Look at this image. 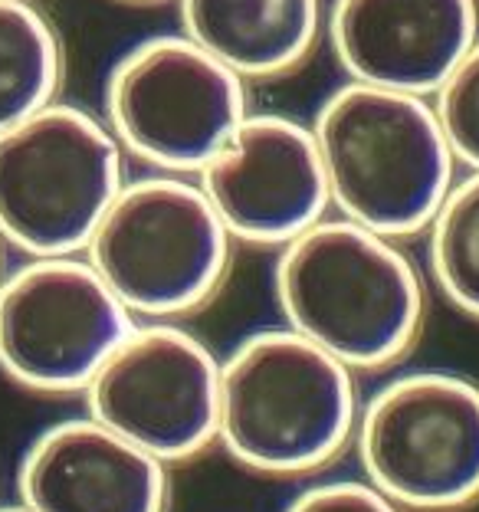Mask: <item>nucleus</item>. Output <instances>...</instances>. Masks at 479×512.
Instances as JSON below:
<instances>
[{"label":"nucleus","instance_id":"f257e3e1","mask_svg":"<svg viewBox=\"0 0 479 512\" xmlns=\"http://www.w3.org/2000/svg\"><path fill=\"white\" fill-rule=\"evenodd\" d=\"M283 325L352 371L397 365L427 319V283L401 240L329 214L276 250Z\"/></svg>","mask_w":479,"mask_h":512},{"label":"nucleus","instance_id":"f03ea898","mask_svg":"<svg viewBox=\"0 0 479 512\" xmlns=\"http://www.w3.org/2000/svg\"><path fill=\"white\" fill-rule=\"evenodd\" d=\"M358 371L289 325L260 329L220 358L217 444L263 476H309L352 447Z\"/></svg>","mask_w":479,"mask_h":512},{"label":"nucleus","instance_id":"7ed1b4c3","mask_svg":"<svg viewBox=\"0 0 479 512\" xmlns=\"http://www.w3.org/2000/svg\"><path fill=\"white\" fill-rule=\"evenodd\" d=\"M332 214L384 237H424L457 181L434 99L345 79L312 119Z\"/></svg>","mask_w":479,"mask_h":512},{"label":"nucleus","instance_id":"20e7f679","mask_svg":"<svg viewBox=\"0 0 479 512\" xmlns=\"http://www.w3.org/2000/svg\"><path fill=\"white\" fill-rule=\"evenodd\" d=\"M233 247L191 174L148 171L125 178L83 256L135 319L181 322L227 283Z\"/></svg>","mask_w":479,"mask_h":512},{"label":"nucleus","instance_id":"39448f33","mask_svg":"<svg viewBox=\"0 0 479 512\" xmlns=\"http://www.w3.org/2000/svg\"><path fill=\"white\" fill-rule=\"evenodd\" d=\"M102 112L56 99L0 132V240L23 256L83 253L125 184Z\"/></svg>","mask_w":479,"mask_h":512},{"label":"nucleus","instance_id":"423d86ee","mask_svg":"<svg viewBox=\"0 0 479 512\" xmlns=\"http://www.w3.org/2000/svg\"><path fill=\"white\" fill-rule=\"evenodd\" d=\"M247 89V79L188 33H158L132 43L109 69L102 119L138 165L194 178L250 115Z\"/></svg>","mask_w":479,"mask_h":512},{"label":"nucleus","instance_id":"0eeeda50","mask_svg":"<svg viewBox=\"0 0 479 512\" xmlns=\"http://www.w3.org/2000/svg\"><path fill=\"white\" fill-rule=\"evenodd\" d=\"M361 476L404 512L479 503V381L443 368L404 371L361 401Z\"/></svg>","mask_w":479,"mask_h":512},{"label":"nucleus","instance_id":"6e6552de","mask_svg":"<svg viewBox=\"0 0 479 512\" xmlns=\"http://www.w3.org/2000/svg\"><path fill=\"white\" fill-rule=\"evenodd\" d=\"M135 322L83 253L23 256L0 283V371L37 394H83Z\"/></svg>","mask_w":479,"mask_h":512},{"label":"nucleus","instance_id":"1a4fd4ad","mask_svg":"<svg viewBox=\"0 0 479 512\" xmlns=\"http://www.w3.org/2000/svg\"><path fill=\"white\" fill-rule=\"evenodd\" d=\"M86 414L161 463L217 444L220 358L181 322L138 319L83 391Z\"/></svg>","mask_w":479,"mask_h":512},{"label":"nucleus","instance_id":"9d476101","mask_svg":"<svg viewBox=\"0 0 479 512\" xmlns=\"http://www.w3.org/2000/svg\"><path fill=\"white\" fill-rule=\"evenodd\" d=\"M194 181L247 247L279 250L332 214L312 125L279 112H250Z\"/></svg>","mask_w":479,"mask_h":512},{"label":"nucleus","instance_id":"9b49d317","mask_svg":"<svg viewBox=\"0 0 479 512\" xmlns=\"http://www.w3.org/2000/svg\"><path fill=\"white\" fill-rule=\"evenodd\" d=\"M325 40L345 79L434 99L479 40L476 0H332Z\"/></svg>","mask_w":479,"mask_h":512},{"label":"nucleus","instance_id":"f8f14e48","mask_svg":"<svg viewBox=\"0 0 479 512\" xmlns=\"http://www.w3.org/2000/svg\"><path fill=\"white\" fill-rule=\"evenodd\" d=\"M17 503L30 512H168L171 476L168 463L83 414L30 440Z\"/></svg>","mask_w":479,"mask_h":512},{"label":"nucleus","instance_id":"ddd939ff","mask_svg":"<svg viewBox=\"0 0 479 512\" xmlns=\"http://www.w3.org/2000/svg\"><path fill=\"white\" fill-rule=\"evenodd\" d=\"M178 30L247 83L283 79L325 37V0H174Z\"/></svg>","mask_w":479,"mask_h":512},{"label":"nucleus","instance_id":"4468645a","mask_svg":"<svg viewBox=\"0 0 479 512\" xmlns=\"http://www.w3.org/2000/svg\"><path fill=\"white\" fill-rule=\"evenodd\" d=\"M66 53L40 0H0V132L60 99Z\"/></svg>","mask_w":479,"mask_h":512},{"label":"nucleus","instance_id":"2eb2a0df","mask_svg":"<svg viewBox=\"0 0 479 512\" xmlns=\"http://www.w3.org/2000/svg\"><path fill=\"white\" fill-rule=\"evenodd\" d=\"M424 237L437 293L460 316L479 322V171L453 181Z\"/></svg>","mask_w":479,"mask_h":512},{"label":"nucleus","instance_id":"dca6fc26","mask_svg":"<svg viewBox=\"0 0 479 512\" xmlns=\"http://www.w3.org/2000/svg\"><path fill=\"white\" fill-rule=\"evenodd\" d=\"M434 109L457 161L479 171V40L434 92Z\"/></svg>","mask_w":479,"mask_h":512},{"label":"nucleus","instance_id":"f3484780","mask_svg":"<svg viewBox=\"0 0 479 512\" xmlns=\"http://www.w3.org/2000/svg\"><path fill=\"white\" fill-rule=\"evenodd\" d=\"M283 512H404L375 490L365 476L361 480H325L302 490Z\"/></svg>","mask_w":479,"mask_h":512},{"label":"nucleus","instance_id":"a211bd4d","mask_svg":"<svg viewBox=\"0 0 479 512\" xmlns=\"http://www.w3.org/2000/svg\"><path fill=\"white\" fill-rule=\"evenodd\" d=\"M7 243L4 240H0V283H4V276H7Z\"/></svg>","mask_w":479,"mask_h":512},{"label":"nucleus","instance_id":"6ab92c4d","mask_svg":"<svg viewBox=\"0 0 479 512\" xmlns=\"http://www.w3.org/2000/svg\"><path fill=\"white\" fill-rule=\"evenodd\" d=\"M0 512H30L23 503H14V506H0Z\"/></svg>","mask_w":479,"mask_h":512},{"label":"nucleus","instance_id":"aec40b11","mask_svg":"<svg viewBox=\"0 0 479 512\" xmlns=\"http://www.w3.org/2000/svg\"><path fill=\"white\" fill-rule=\"evenodd\" d=\"M125 4H161V0H125Z\"/></svg>","mask_w":479,"mask_h":512}]
</instances>
